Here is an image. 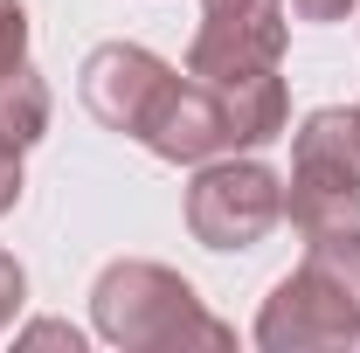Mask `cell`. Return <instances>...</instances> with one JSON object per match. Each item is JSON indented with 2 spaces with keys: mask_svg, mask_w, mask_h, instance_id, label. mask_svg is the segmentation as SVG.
Wrapping results in <instances>:
<instances>
[{
  "mask_svg": "<svg viewBox=\"0 0 360 353\" xmlns=\"http://www.w3.org/2000/svg\"><path fill=\"white\" fill-rule=\"evenodd\" d=\"M257 347H270V353L360 347V229L312 236L305 264L264 298Z\"/></svg>",
  "mask_w": 360,
  "mask_h": 353,
  "instance_id": "6da1fadb",
  "label": "cell"
},
{
  "mask_svg": "<svg viewBox=\"0 0 360 353\" xmlns=\"http://www.w3.org/2000/svg\"><path fill=\"white\" fill-rule=\"evenodd\" d=\"M90 319L111 347H132V353H160V347H229V326L208 319L194 284L174 277L160 264H111L90 291Z\"/></svg>",
  "mask_w": 360,
  "mask_h": 353,
  "instance_id": "7a4b0ae2",
  "label": "cell"
},
{
  "mask_svg": "<svg viewBox=\"0 0 360 353\" xmlns=\"http://www.w3.org/2000/svg\"><path fill=\"white\" fill-rule=\"evenodd\" d=\"M284 215L305 229V243L333 236V229H360V104L354 111L333 104L298 125Z\"/></svg>",
  "mask_w": 360,
  "mask_h": 353,
  "instance_id": "3957f363",
  "label": "cell"
},
{
  "mask_svg": "<svg viewBox=\"0 0 360 353\" xmlns=\"http://www.w3.org/2000/svg\"><path fill=\"white\" fill-rule=\"evenodd\" d=\"M284 222V180L257 160H208L187 187V229L208 250H257Z\"/></svg>",
  "mask_w": 360,
  "mask_h": 353,
  "instance_id": "277c9868",
  "label": "cell"
},
{
  "mask_svg": "<svg viewBox=\"0 0 360 353\" xmlns=\"http://www.w3.org/2000/svg\"><path fill=\"white\" fill-rule=\"evenodd\" d=\"M146 146L174 167H208L222 153H243L236 146V111H229V90L215 77H194V70H174L153 118H146Z\"/></svg>",
  "mask_w": 360,
  "mask_h": 353,
  "instance_id": "5b68a950",
  "label": "cell"
},
{
  "mask_svg": "<svg viewBox=\"0 0 360 353\" xmlns=\"http://www.w3.org/2000/svg\"><path fill=\"white\" fill-rule=\"evenodd\" d=\"M284 56V0H201V35L187 49L194 77L277 70Z\"/></svg>",
  "mask_w": 360,
  "mask_h": 353,
  "instance_id": "8992f818",
  "label": "cell"
},
{
  "mask_svg": "<svg viewBox=\"0 0 360 353\" xmlns=\"http://www.w3.org/2000/svg\"><path fill=\"white\" fill-rule=\"evenodd\" d=\"M167 77H174V70H167L153 49L104 42V49H90V63H84V104L97 111V125L139 139L146 118H153V104H160V90H167Z\"/></svg>",
  "mask_w": 360,
  "mask_h": 353,
  "instance_id": "52a82bcc",
  "label": "cell"
},
{
  "mask_svg": "<svg viewBox=\"0 0 360 353\" xmlns=\"http://www.w3.org/2000/svg\"><path fill=\"white\" fill-rule=\"evenodd\" d=\"M49 132V84L28 70V56L0 77V146L7 153H28Z\"/></svg>",
  "mask_w": 360,
  "mask_h": 353,
  "instance_id": "ba28073f",
  "label": "cell"
},
{
  "mask_svg": "<svg viewBox=\"0 0 360 353\" xmlns=\"http://www.w3.org/2000/svg\"><path fill=\"white\" fill-rule=\"evenodd\" d=\"M21 56H28V14H21V0H0V77Z\"/></svg>",
  "mask_w": 360,
  "mask_h": 353,
  "instance_id": "9c48e42d",
  "label": "cell"
},
{
  "mask_svg": "<svg viewBox=\"0 0 360 353\" xmlns=\"http://www.w3.org/2000/svg\"><path fill=\"white\" fill-rule=\"evenodd\" d=\"M21 291H28V284H21V264L0 250V333H7V319L21 312Z\"/></svg>",
  "mask_w": 360,
  "mask_h": 353,
  "instance_id": "30bf717a",
  "label": "cell"
},
{
  "mask_svg": "<svg viewBox=\"0 0 360 353\" xmlns=\"http://www.w3.org/2000/svg\"><path fill=\"white\" fill-rule=\"evenodd\" d=\"M354 0H284V14H298V21H340Z\"/></svg>",
  "mask_w": 360,
  "mask_h": 353,
  "instance_id": "8fae6325",
  "label": "cell"
},
{
  "mask_svg": "<svg viewBox=\"0 0 360 353\" xmlns=\"http://www.w3.org/2000/svg\"><path fill=\"white\" fill-rule=\"evenodd\" d=\"M14 201H21V153H7V146H0V215H7Z\"/></svg>",
  "mask_w": 360,
  "mask_h": 353,
  "instance_id": "7c38bea8",
  "label": "cell"
},
{
  "mask_svg": "<svg viewBox=\"0 0 360 353\" xmlns=\"http://www.w3.org/2000/svg\"><path fill=\"white\" fill-rule=\"evenodd\" d=\"M21 340H28V347H84V340H77V333H70V326H28V333H21Z\"/></svg>",
  "mask_w": 360,
  "mask_h": 353,
  "instance_id": "4fadbf2b",
  "label": "cell"
}]
</instances>
